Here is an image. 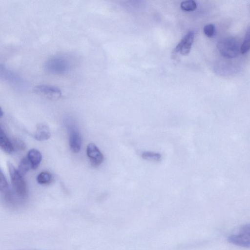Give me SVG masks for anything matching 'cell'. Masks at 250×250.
<instances>
[{"label": "cell", "instance_id": "obj_12", "mask_svg": "<svg viewBox=\"0 0 250 250\" xmlns=\"http://www.w3.org/2000/svg\"><path fill=\"white\" fill-rule=\"evenodd\" d=\"M32 167L27 157L23 158L20 162L18 171L22 176L24 175Z\"/></svg>", "mask_w": 250, "mask_h": 250}, {"label": "cell", "instance_id": "obj_10", "mask_svg": "<svg viewBox=\"0 0 250 250\" xmlns=\"http://www.w3.org/2000/svg\"><path fill=\"white\" fill-rule=\"evenodd\" d=\"M51 136V132L49 127L43 124H40L35 133V138L40 141L48 140Z\"/></svg>", "mask_w": 250, "mask_h": 250}, {"label": "cell", "instance_id": "obj_18", "mask_svg": "<svg viewBox=\"0 0 250 250\" xmlns=\"http://www.w3.org/2000/svg\"><path fill=\"white\" fill-rule=\"evenodd\" d=\"M203 30L206 36L212 37L215 33V28L213 24H208L204 26Z\"/></svg>", "mask_w": 250, "mask_h": 250}, {"label": "cell", "instance_id": "obj_9", "mask_svg": "<svg viewBox=\"0 0 250 250\" xmlns=\"http://www.w3.org/2000/svg\"><path fill=\"white\" fill-rule=\"evenodd\" d=\"M27 158L30 162L32 169H36L40 165L42 159L41 152L36 149H30L27 155Z\"/></svg>", "mask_w": 250, "mask_h": 250}, {"label": "cell", "instance_id": "obj_20", "mask_svg": "<svg viewBox=\"0 0 250 250\" xmlns=\"http://www.w3.org/2000/svg\"><path fill=\"white\" fill-rule=\"evenodd\" d=\"M3 115V111L1 107H0V118Z\"/></svg>", "mask_w": 250, "mask_h": 250}, {"label": "cell", "instance_id": "obj_1", "mask_svg": "<svg viewBox=\"0 0 250 250\" xmlns=\"http://www.w3.org/2000/svg\"><path fill=\"white\" fill-rule=\"evenodd\" d=\"M45 67L49 72L54 74H64L70 69V61L63 56H53L46 62Z\"/></svg>", "mask_w": 250, "mask_h": 250}, {"label": "cell", "instance_id": "obj_14", "mask_svg": "<svg viewBox=\"0 0 250 250\" xmlns=\"http://www.w3.org/2000/svg\"><path fill=\"white\" fill-rule=\"evenodd\" d=\"M180 7L184 11H192L197 8V4L194 0H186L181 3Z\"/></svg>", "mask_w": 250, "mask_h": 250}, {"label": "cell", "instance_id": "obj_6", "mask_svg": "<svg viewBox=\"0 0 250 250\" xmlns=\"http://www.w3.org/2000/svg\"><path fill=\"white\" fill-rule=\"evenodd\" d=\"M33 91L37 94L45 97L50 100H57L62 94L61 90L55 86L41 84L34 87Z\"/></svg>", "mask_w": 250, "mask_h": 250}, {"label": "cell", "instance_id": "obj_8", "mask_svg": "<svg viewBox=\"0 0 250 250\" xmlns=\"http://www.w3.org/2000/svg\"><path fill=\"white\" fill-rule=\"evenodd\" d=\"M194 38V32H188L177 45L175 52H180L183 55H188L190 52Z\"/></svg>", "mask_w": 250, "mask_h": 250}, {"label": "cell", "instance_id": "obj_3", "mask_svg": "<svg viewBox=\"0 0 250 250\" xmlns=\"http://www.w3.org/2000/svg\"><path fill=\"white\" fill-rule=\"evenodd\" d=\"M217 48L220 54L228 58H235L239 53V44L234 39L225 38L217 43Z\"/></svg>", "mask_w": 250, "mask_h": 250}, {"label": "cell", "instance_id": "obj_2", "mask_svg": "<svg viewBox=\"0 0 250 250\" xmlns=\"http://www.w3.org/2000/svg\"><path fill=\"white\" fill-rule=\"evenodd\" d=\"M7 167L15 192L19 197H25L27 193V188L23 176L11 163H7Z\"/></svg>", "mask_w": 250, "mask_h": 250}, {"label": "cell", "instance_id": "obj_7", "mask_svg": "<svg viewBox=\"0 0 250 250\" xmlns=\"http://www.w3.org/2000/svg\"><path fill=\"white\" fill-rule=\"evenodd\" d=\"M86 154L93 167H97L103 163V155L95 144L90 143L87 145Z\"/></svg>", "mask_w": 250, "mask_h": 250}, {"label": "cell", "instance_id": "obj_4", "mask_svg": "<svg viewBox=\"0 0 250 250\" xmlns=\"http://www.w3.org/2000/svg\"><path fill=\"white\" fill-rule=\"evenodd\" d=\"M228 241L237 246L249 248L250 247V225L249 224L242 226L239 232L228 237Z\"/></svg>", "mask_w": 250, "mask_h": 250}, {"label": "cell", "instance_id": "obj_13", "mask_svg": "<svg viewBox=\"0 0 250 250\" xmlns=\"http://www.w3.org/2000/svg\"><path fill=\"white\" fill-rule=\"evenodd\" d=\"M52 179L51 174L47 171L41 172L37 177L38 183L41 185L49 184L52 181Z\"/></svg>", "mask_w": 250, "mask_h": 250}, {"label": "cell", "instance_id": "obj_5", "mask_svg": "<svg viewBox=\"0 0 250 250\" xmlns=\"http://www.w3.org/2000/svg\"><path fill=\"white\" fill-rule=\"evenodd\" d=\"M65 124L68 133L70 149L74 153H78L82 146V138L80 131L71 120H67Z\"/></svg>", "mask_w": 250, "mask_h": 250}, {"label": "cell", "instance_id": "obj_16", "mask_svg": "<svg viewBox=\"0 0 250 250\" xmlns=\"http://www.w3.org/2000/svg\"><path fill=\"white\" fill-rule=\"evenodd\" d=\"M250 28L249 27L246 33L245 40L240 48L241 53L242 54L247 53L250 49Z\"/></svg>", "mask_w": 250, "mask_h": 250}, {"label": "cell", "instance_id": "obj_17", "mask_svg": "<svg viewBox=\"0 0 250 250\" xmlns=\"http://www.w3.org/2000/svg\"><path fill=\"white\" fill-rule=\"evenodd\" d=\"M8 190V185L6 179L0 169V191L7 192Z\"/></svg>", "mask_w": 250, "mask_h": 250}, {"label": "cell", "instance_id": "obj_15", "mask_svg": "<svg viewBox=\"0 0 250 250\" xmlns=\"http://www.w3.org/2000/svg\"><path fill=\"white\" fill-rule=\"evenodd\" d=\"M142 157L146 160L155 162H158L161 159V156L160 154L147 151L143 153Z\"/></svg>", "mask_w": 250, "mask_h": 250}, {"label": "cell", "instance_id": "obj_11", "mask_svg": "<svg viewBox=\"0 0 250 250\" xmlns=\"http://www.w3.org/2000/svg\"><path fill=\"white\" fill-rule=\"evenodd\" d=\"M0 147L6 153L10 154L14 150L12 142L9 140L3 129L0 127Z\"/></svg>", "mask_w": 250, "mask_h": 250}, {"label": "cell", "instance_id": "obj_19", "mask_svg": "<svg viewBox=\"0 0 250 250\" xmlns=\"http://www.w3.org/2000/svg\"><path fill=\"white\" fill-rule=\"evenodd\" d=\"M12 144L14 150L15 148L18 150H24L25 148L24 142L19 139H15Z\"/></svg>", "mask_w": 250, "mask_h": 250}]
</instances>
